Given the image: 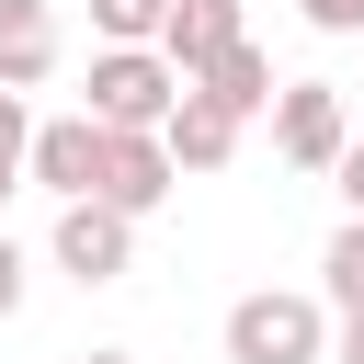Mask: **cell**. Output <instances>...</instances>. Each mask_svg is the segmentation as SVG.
I'll return each mask as SVG.
<instances>
[{
    "label": "cell",
    "mask_w": 364,
    "mask_h": 364,
    "mask_svg": "<svg viewBox=\"0 0 364 364\" xmlns=\"http://www.w3.org/2000/svg\"><path fill=\"white\" fill-rule=\"evenodd\" d=\"M228 364H330V307L318 296H284V284L239 296L228 307Z\"/></svg>",
    "instance_id": "cell-1"
},
{
    "label": "cell",
    "mask_w": 364,
    "mask_h": 364,
    "mask_svg": "<svg viewBox=\"0 0 364 364\" xmlns=\"http://www.w3.org/2000/svg\"><path fill=\"white\" fill-rule=\"evenodd\" d=\"M171 102H182V80H171L159 46H102L91 57V125H159Z\"/></svg>",
    "instance_id": "cell-2"
},
{
    "label": "cell",
    "mask_w": 364,
    "mask_h": 364,
    "mask_svg": "<svg viewBox=\"0 0 364 364\" xmlns=\"http://www.w3.org/2000/svg\"><path fill=\"white\" fill-rule=\"evenodd\" d=\"M171 148H159V125H102V171H91V205H114V216H159L171 205Z\"/></svg>",
    "instance_id": "cell-3"
},
{
    "label": "cell",
    "mask_w": 364,
    "mask_h": 364,
    "mask_svg": "<svg viewBox=\"0 0 364 364\" xmlns=\"http://www.w3.org/2000/svg\"><path fill=\"white\" fill-rule=\"evenodd\" d=\"M262 114H273V148H284L296 171H330V159H341V136H353V125H341V91H330V80H284V91L262 102Z\"/></svg>",
    "instance_id": "cell-4"
},
{
    "label": "cell",
    "mask_w": 364,
    "mask_h": 364,
    "mask_svg": "<svg viewBox=\"0 0 364 364\" xmlns=\"http://www.w3.org/2000/svg\"><path fill=\"white\" fill-rule=\"evenodd\" d=\"M125 262H136V216H114V205H57V273H80V284H125Z\"/></svg>",
    "instance_id": "cell-5"
},
{
    "label": "cell",
    "mask_w": 364,
    "mask_h": 364,
    "mask_svg": "<svg viewBox=\"0 0 364 364\" xmlns=\"http://www.w3.org/2000/svg\"><path fill=\"white\" fill-rule=\"evenodd\" d=\"M91 171H102V125H91V114H57V125H34V136H23V182H46L57 205H80V193H91Z\"/></svg>",
    "instance_id": "cell-6"
},
{
    "label": "cell",
    "mask_w": 364,
    "mask_h": 364,
    "mask_svg": "<svg viewBox=\"0 0 364 364\" xmlns=\"http://www.w3.org/2000/svg\"><path fill=\"white\" fill-rule=\"evenodd\" d=\"M239 34H250V11H239V0H171V11H159V57H171V80H193V68H205V57H228Z\"/></svg>",
    "instance_id": "cell-7"
},
{
    "label": "cell",
    "mask_w": 364,
    "mask_h": 364,
    "mask_svg": "<svg viewBox=\"0 0 364 364\" xmlns=\"http://www.w3.org/2000/svg\"><path fill=\"white\" fill-rule=\"evenodd\" d=\"M159 148H171V171H228V159H239V114H216V102L182 80V102L159 114Z\"/></svg>",
    "instance_id": "cell-8"
},
{
    "label": "cell",
    "mask_w": 364,
    "mask_h": 364,
    "mask_svg": "<svg viewBox=\"0 0 364 364\" xmlns=\"http://www.w3.org/2000/svg\"><path fill=\"white\" fill-rule=\"evenodd\" d=\"M57 68V11L46 0H0V91H34Z\"/></svg>",
    "instance_id": "cell-9"
},
{
    "label": "cell",
    "mask_w": 364,
    "mask_h": 364,
    "mask_svg": "<svg viewBox=\"0 0 364 364\" xmlns=\"http://www.w3.org/2000/svg\"><path fill=\"white\" fill-rule=\"evenodd\" d=\"M193 91H205V102H216V114H239V125H250V114H262V102H273V57H262V46H250V34H239V46H228V57H205V68H193Z\"/></svg>",
    "instance_id": "cell-10"
},
{
    "label": "cell",
    "mask_w": 364,
    "mask_h": 364,
    "mask_svg": "<svg viewBox=\"0 0 364 364\" xmlns=\"http://www.w3.org/2000/svg\"><path fill=\"white\" fill-rule=\"evenodd\" d=\"M318 273H330V307H364V216H341V239L318 250Z\"/></svg>",
    "instance_id": "cell-11"
},
{
    "label": "cell",
    "mask_w": 364,
    "mask_h": 364,
    "mask_svg": "<svg viewBox=\"0 0 364 364\" xmlns=\"http://www.w3.org/2000/svg\"><path fill=\"white\" fill-rule=\"evenodd\" d=\"M159 11H171V0H91L102 46H159Z\"/></svg>",
    "instance_id": "cell-12"
},
{
    "label": "cell",
    "mask_w": 364,
    "mask_h": 364,
    "mask_svg": "<svg viewBox=\"0 0 364 364\" xmlns=\"http://www.w3.org/2000/svg\"><path fill=\"white\" fill-rule=\"evenodd\" d=\"M23 136H34V114H23V91H0V205L23 193Z\"/></svg>",
    "instance_id": "cell-13"
},
{
    "label": "cell",
    "mask_w": 364,
    "mask_h": 364,
    "mask_svg": "<svg viewBox=\"0 0 364 364\" xmlns=\"http://www.w3.org/2000/svg\"><path fill=\"white\" fill-rule=\"evenodd\" d=\"M330 182H341V205L364 216V136H341V159H330Z\"/></svg>",
    "instance_id": "cell-14"
},
{
    "label": "cell",
    "mask_w": 364,
    "mask_h": 364,
    "mask_svg": "<svg viewBox=\"0 0 364 364\" xmlns=\"http://www.w3.org/2000/svg\"><path fill=\"white\" fill-rule=\"evenodd\" d=\"M307 23L318 34H364V0H307Z\"/></svg>",
    "instance_id": "cell-15"
},
{
    "label": "cell",
    "mask_w": 364,
    "mask_h": 364,
    "mask_svg": "<svg viewBox=\"0 0 364 364\" xmlns=\"http://www.w3.org/2000/svg\"><path fill=\"white\" fill-rule=\"evenodd\" d=\"M330 364H364V307H341V330H330Z\"/></svg>",
    "instance_id": "cell-16"
},
{
    "label": "cell",
    "mask_w": 364,
    "mask_h": 364,
    "mask_svg": "<svg viewBox=\"0 0 364 364\" xmlns=\"http://www.w3.org/2000/svg\"><path fill=\"white\" fill-rule=\"evenodd\" d=\"M23 307V250H11V228H0V318Z\"/></svg>",
    "instance_id": "cell-17"
},
{
    "label": "cell",
    "mask_w": 364,
    "mask_h": 364,
    "mask_svg": "<svg viewBox=\"0 0 364 364\" xmlns=\"http://www.w3.org/2000/svg\"><path fill=\"white\" fill-rule=\"evenodd\" d=\"M68 364H136V353H68Z\"/></svg>",
    "instance_id": "cell-18"
}]
</instances>
